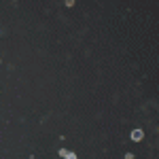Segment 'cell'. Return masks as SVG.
<instances>
[{
	"instance_id": "obj_1",
	"label": "cell",
	"mask_w": 159,
	"mask_h": 159,
	"mask_svg": "<svg viewBox=\"0 0 159 159\" xmlns=\"http://www.w3.org/2000/svg\"><path fill=\"white\" fill-rule=\"evenodd\" d=\"M60 155L64 159H76V155H74L72 151H68V148H60Z\"/></svg>"
},
{
	"instance_id": "obj_2",
	"label": "cell",
	"mask_w": 159,
	"mask_h": 159,
	"mask_svg": "<svg viewBox=\"0 0 159 159\" xmlns=\"http://www.w3.org/2000/svg\"><path fill=\"white\" fill-rule=\"evenodd\" d=\"M142 138H144V132H142V129H134V132H132V140H134V142L142 140Z\"/></svg>"
}]
</instances>
